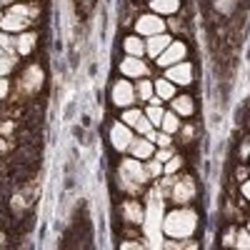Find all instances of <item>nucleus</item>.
Wrapping results in <instances>:
<instances>
[{"instance_id":"17","label":"nucleus","mask_w":250,"mask_h":250,"mask_svg":"<svg viewBox=\"0 0 250 250\" xmlns=\"http://www.w3.org/2000/svg\"><path fill=\"white\" fill-rule=\"evenodd\" d=\"M150 10L155 15H175L180 10V0H150Z\"/></svg>"},{"instance_id":"15","label":"nucleus","mask_w":250,"mask_h":250,"mask_svg":"<svg viewBox=\"0 0 250 250\" xmlns=\"http://www.w3.org/2000/svg\"><path fill=\"white\" fill-rule=\"evenodd\" d=\"M170 103H173V113H175V115H185V118H190V115L195 113V103H193V98H190V95H175Z\"/></svg>"},{"instance_id":"42","label":"nucleus","mask_w":250,"mask_h":250,"mask_svg":"<svg viewBox=\"0 0 250 250\" xmlns=\"http://www.w3.org/2000/svg\"><path fill=\"white\" fill-rule=\"evenodd\" d=\"M245 230H248V233H250V225H248V228H245Z\"/></svg>"},{"instance_id":"40","label":"nucleus","mask_w":250,"mask_h":250,"mask_svg":"<svg viewBox=\"0 0 250 250\" xmlns=\"http://www.w3.org/2000/svg\"><path fill=\"white\" fill-rule=\"evenodd\" d=\"M238 180H248V170L245 168H238Z\"/></svg>"},{"instance_id":"33","label":"nucleus","mask_w":250,"mask_h":250,"mask_svg":"<svg viewBox=\"0 0 250 250\" xmlns=\"http://www.w3.org/2000/svg\"><path fill=\"white\" fill-rule=\"evenodd\" d=\"M118 250H145V245L138 243V240H123Z\"/></svg>"},{"instance_id":"14","label":"nucleus","mask_w":250,"mask_h":250,"mask_svg":"<svg viewBox=\"0 0 250 250\" xmlns=\"http://www.w3.org/2000/svg\"><path fill=\"white\" fill-rule=\"evenodd\" d=\"M20 83H23V90H28V93H35L40 85H43V70H40V65H30V68L23 73Z\"/></svg>"},{"instance_id":"22","label":"nucleus","mask_w":250,"mask_h":250,"mask_svg":"<svg viewBox=\"0 0 250 250\" xmlns=\"http://www.w3.org/2000/svg\"><path fill=\"white\" fill-rule=\"evenodd\" d=\"M135 95L140 98V100H150L153 95H155V85L150 80H145V78H140V83L135 85Z\"/></svg>"},{"instance_id":"7","label":"nucleus","mask_w":250,"mask_h":250,"mask_svg":"<svg viewBox=\"0 0 250 250\" xmlns=\"http://www.w3.org/2000/svg\"><path fill=\"white\" fill-rule=\"evenodd\" d=\"M110 143H113V148L118 153H125L130 148V143H133V128H128L125 123H113V128H110Z\"/></svg>"},{"instance_id":"32","label":"nucleus","mask_w":250,"mask_h":250,"mask_svg":"<svg viewBox=\"0 0 250 250\" xmlns=\"http://www.w3.org/2000/svg\"><path fill=\"white\" fill-rule=\"evenodd\" d=\"M173 155H175V153H173V148H160V150L155 153V160H160V163L165 165V163H168Z\"/></svg>"},{"instance_id":"5","label":"nucleus","mask_w":250,"mask_h":250,"mask_svg":"<svg viewBox=\"0 0 250 250\" xmlns=\"http://www.w3.org/2000/svg\"><path fill=\"white\" fill-rule=\"evenodd\" d=\"M135 30L138 35H145V38H153V35H160L165 33V20L155 13H148V15H140L135 20Z\"/></svg>"},{"instance_id":"25","label":"nucleus","mask_w":250,"mask_h":250,"mask_svg":"<svg viewBox=\"0 0 250 250\" xmlns=\"http://www.w3.org/2000/svg\"><path fill=\"white\" fill-rule=\"evenodd\" d=\"M235 250H250V233L248 230H235Z\"/></svg>"},{"instance_id":"41","label":"nucleus","mask_w":250,"mask_h":250,"mask_svg":"<svg viewBox=\"0 0 250 250\" xmlns=\"http://www.w3.org/2000/svg\"><path fill=\"white\" fill-rule=\"evenodd\" d=\"M0 3H3V5H8V3H13V0H0Z\"/></svg>"},{"instance_id":"37","label":"nucleus","mask_w":250,"mask_h":250,"mask_svg":"<svg viewBox=\"0 0 250 250\" xmlns=\"http://www.w3.org/2000/svg\"><path fill=\"white\" fill-rule=\"evenodd\" d=\"M240 190H243V198L250 200V180H243V188H240Z\"/></svg>"},{"instance_id":"38","label":"nucleus","mask_w":250,"mask_h":250,"mask_svg":"<svg viewBox=\"0 0 250 250\" xmlns=\"http://www.w3.org/2000/svg\"><path fill=\"white\" fill-rule=\"evenodd\" d=\"M8 95V80L0 78V98H5Z\"/></svg>"},{"instance_id":"9","label":"nucleus","mask_w":250,"mask_h":250,"mask_svg":"<svg viewBox=\"0 0 250 250\" xmlns=\"http://www.w3.org/2000/svg\"><path fill=\"white\" fill-rule=\"evenodd\" d=\"M120 218L125 225H140L145 218V210L138 200H123L120 203Z\"/></svg>"},{"instance_id":"34","label":"nucleus","mask_w":250,"mask_h":250,"mask_svg":"<svg viewBox=\"0 0 250 250\" xmlns=\"http://www.w3.org/2000/svg\"><path fill=\"white\" fill-rule=\"evenodd\" d=\"M170 140H173V135H168V133H158V138H155L160 148H170Z\"/></svg>"},{"instance_id":"43","label":"nucleus","mask_w":250,"mask_h":250,"mask_svg":"<svg viewBox=\"0 0 250 250\" xmlns=\"http://www.w3.org/2000/svg\"><path fill=\"white\" fill-rule=\"evenodd\" d=\"M0 55H3V48H0Z\"/></svg>"},{"instance_id":"1","label":"nucleus","mask_w":250,"mask_h":250,"mask_svg":"<svg viewBox=\"0 0 250 250\" xmlns=\"http://www.w3.org/2000/svg\"><path fill=\"white\" fill-rule=\"evenodd\" d=\"M195 230H198V213L193 208H175L163 220V233L173 240L193 238Z\"/></svg>"},{"instance_id":"30","label":"nucleus","mask_w":250,"mask_h":250,"mask_svg":"<svg viewBox=\"0 0 250 250\" xmlns=\"http://www.w3.org/2000/svg\"><path fill=\"white\" fill-rule=\"evenodd\" d=\"M133 130H135V133H140V135H145V133H148V130H153V123H150L148 118L143 115V118H140V120L135 123V128H133Z\"/></svg>"},{"instance_id":"31","label":"nucleus","mask_w":250,"mask_h":250,"mask_svg":"<svg viewBox=\"0 0 250 250\" xmlns=\"http://www.w3.org/2000/svg\"><path fill=\"white\" fill-rule=\"evenodd\" d=\"M15 65V60L13 58H5V55H0V75H8Z\"/></svg>"},{"instance_id":"6","label":"nucleus","mask_w":250,"mask_h":250,"mask_svg":"<svg viewBox=\"0 0 250 250\" xmlns=\"http://www.w3.org/2000/svg\"><path fill=\"white\" fill-rule=\"evenodd\" d=\"M188 55V45L180 43V40H173V43L165 48L160 55H158V65L160 68H170V65H178V62H183Z\"/></svg>"},{"instance_id":"12","label":"nucleus","mask_w":250,"mask_h":250,"mask_svg":"<svg viewBox=\"0 0 250 250\" xmlns=\"http://www.w3.org/2000/svg\"><path fill=\"white\" fill-rule=\"evenodd\" d=\"M28 25H30V20L23 18V15H15V13H8L3 20H0V28H3V33H25Z\"/></svg>"},{"instance_id":"28","label":"nucleus","mask_w":250,"mask_h":250,"mask_svg":"<svg viewBox=\"0 0 250 250\" xmlns=\"http://www.w3.org/2000/svg\"><path fill=\"white\" fill-rule=\"evenodd\" d=\"M235 3H238V0H215V8H218V13L230 15L235 10Z\"/></svg>"},{"instance_id":"13","label":"nucleus","mask_w":250,"mask_h":250,"mask_svg":"<svg viewBox=\"0 0 250 250\" xmlns=\"http://www.w3.org/2000/svg\"><path fill=\"white\" fill-rule=\"evenodd\" d=\"M170 43H173V40H170V35H168V33L153 35V38H148V40H145V53H148L150 58H155V60H158V55H160L165 48H168Z\"/></svg>"},{"instance_id":"36","label":"nucleus","mask_w":250,"mask_h":250,"mask_svg":"<svg viewBox=\"0 0 250 250\" xmlns=\"http://www.w3.org/2000/svg\"><path fill=\"white\" fill-rule=\"evenodd\" d=\"M15 43H13V40H10V35L8 33H0V48H5V50H10Z\"/></svg>"},{"instance_id":"21","label":"nucleus","mask_w":250,"mask_h":250,"mask_svg":"<svg viewBox=\"0 0 250 250\" xmlns=\"http://www.w3.org/2000/svg\"><path fill=\"white\" fill-rule=\"evenodd\" d=\"M165 250H200V245L193 238H185V240H173L168 238L165 240Z\"/></svg>"},{"instance_id":"10","label":"nucleus","mask_w":250,"mask_h":250,"mask_svg":"<svg viewBox=\"0 0 250 250\" xmlns=\"http://www.w3.org/2000/svg\"><path fill=\"white\" fill-rule=\"evenodd\" d=\"M130 155L135 158V160H150L153 155H155V145L148 140V138H133V143H130Z\"/></svg>"},{"instance_id":"20","label":"nucleus","mask_w":250,"mask_h":250,"mask_svg":"<svg viewBox=\"0 0 250 250\" xmlns=\"http://www.w3.org/2000/svg\"><path fill=\"white\" fill-rule=\"evenodd\" d=\"M160 128H163V133H168V135H175L178 130H180V115H175L173 110H168L163 115V123H160Z\"/></svg>"},{"instance_id":"2","label":"nucleus","mask_w":250,"mask_h":250,"mask_svg":"<svg viewBox=\"0 0 250 250\" xmlns=\"http://www.w3.org/2000/svg\"><path fill=\"white\" fill-rule=\"evenodd\" d=\"M148 170H145V165L135 158H125L120 165H118V183L125 193L130 195H138L143 190V185L148 183Z\"/></svg>"},{"instance_id":"26","label":"nucleus","mask_w":250,"mask_h":250,"mask_svg":"<svg viewBox=\"0 0 250 250\" xmlns=\"http://www.w3.org/2000/svg\"><path fill=\"white\" fill-rule=\"evenodd\" d=\"M180 165H183V160H180L178 155H173L168 163L163 165V173H165V175H175V173L180 170Z\"/></svg>"},{"instance_id":"35","label":"nucleus","mask_w":250,"mask_h":250,"mask_svg":"<svg viewBox=\"0 0 250 250\" xmlns=\"http://www.w3.org/2000/svg\"><path fill=\"white\" fill-rule=\"evenodd\" d=\"M223 245H225V248H233V245H235V230H228V233L223 235Z\"/></svg>"},{"instance_id":"18","label":"nucleus","mask_w":250,"mask_h":250,"mask_svg":"<svg viewBox=\"0 0 250 250\" xmlns=\"http://www.w3.org/2000/svg\"><path fill=\"white\" fill-rule=\"evenodd\" d=\"M153 85H155V98H160V100H173V98H175V88H178V85H173L170 80L160 78V80L153 83Z\"/></svg>"},{"instance_id":"27","label":"nucleus","mask_w":250,"mask_h":250,"mask_svg":"<svg viewBox=\"0 0 250 250\" xmlns=\"http://www.w3.org/2000/svg\"><path fill=\"white\" fill-rule=\"evenodd\" d=\"M145 170H148V178H158V175H163V163L150 158L148 163H145Z\"/></svg>"},{"instance_id":"29","label":"nucleus","mask_w":250,"mask_h":250,"mask_svg":"<svg viewBox=\"0 0 250 250\" xmlns=\"http://www.w3.org/2000/svg\"><path fill=\"white\" fill-rule=\"evenodd\" d=\"M10 13H15V15H23V18H33L35 13H38V8H30V5H13L10 8Z\"/></svg>"},{"instance_id":"19","label":"nucleus","mask_w":250,"mask_h":250,"mask_svg":"<svg viewBox=\"0 0 250 250\" xmlns=\"http://www.w3.org/2000/svg\"><path fill=\"white\" fill-rule=\"evenodd\" d=\"M35 40H38V35H35V33H20V38L15 40L18 53H20V55H30V53H33V48H35Z\"/></svg>"},{"instance_id":"11","label":"nucleus","mask_w":250,"mask_h":250,"mask_svg":"<svg viewBox=\"0 0 250 250\" xmlns=\"http://www.w3.org/2000/svg\"><path fill=\"white\" fill-rule=\"evenodd\" d=\"M120 73H123V78H145L148 75V65L140 60V58H125L123 62H120Z\"/></svg>"},{"instance_id":"23","label":"nucleus","mask_w":250,"mask_h":250,"mask_svg":"<svg viewBox=\"0 0 250 250\" xmlns=\"http://www.w3.org/2000/svg\"><path fill=\"white\" fill-rule=\"evenodd\" d=\"M143 118V110H138V108H125L123 110V115H120V123H125L128 128H135V123Z\"/></svg>"},{"instance_id":"39","label":"nucleus","mask_w":250,"mask_h":250,"mask_svg":"<svg viewBox=\"0 0 250 250\" xmlns=\"http://www.w3.org/2000/svg\"><path fill=\"white\" fill-rule=\"evenodd\" d=\"M250 155V143H243L240 145V158H248Z\"/></svg>"},{"instance_id":"8","label":"nucleus","mask_w":250,"mask_h":250,"mask_svg":"<svg viewBox=\"0 0 250 250\" xmlns=\"http://www.w3.org/2000/svg\"><path fill=\"white\" fill-rule=\"evenodd\" d=\"M165 80H170L173 85H190L193 83V65L188 60H183L178 65L165 68Z\"/></svg>"},{"instance_id":"3","label":"nucleus","mask_w":250,"mask_h":250,"mask_svg":"<svg viewBox=\"0 0 250 250\" xmlns=\"http://www.w3.org/2000/svg\"><path fill=\"white\" fill-rule=\"evenodd\" d=\"M170 200L175 203V205H188L193 198H195V180L190 178V175H183V178H178L175 183H173V188H170Z\"/></svg>"},{"instance_id":"24","label":"nucleus","mask_w":250,"mask_h":250,"mask_svg":"<svg viewBox=\"0 0 250 250\" xmlns=\"http://www.w3.org/2000/svg\"><path fill=\"white\" fill-rule=\"evenodd\" d=\"M163 115H165L163 105H153V103H150V105L145 108V118H148V120L153 123V128H155V125H160V123H163Z\"/></svg>"},{"instance_id":"4","label":"nucleus","mask_w":250,"mask_h":250,"mask_svg":"<svg viewBox=\"0 0 250 250\" xmlns=\"http://www.w3.org/2000/svg\"><path fill=\"white\" fill-rule=\"evenodd\" d=\"M138 100V95H135V85L128 80V78H120V80H115L113 83V103L118 108H130L133 103Z\"/></svg>"},{"instance_id":"16","label":"nucleus","mask_w":250,"mask_h":250,"mask_svg":"<svg viewBox=\"0 0 250 250\" xmlns=\"http://www.w3.org/2000/svg\"><path fill=\"white\" fill-rule=\"evenodd\" d=\"M123 50L130 58H143L145 55V40H140L138 35H128L123 40Z\"/></svg>"}]
</instances>
